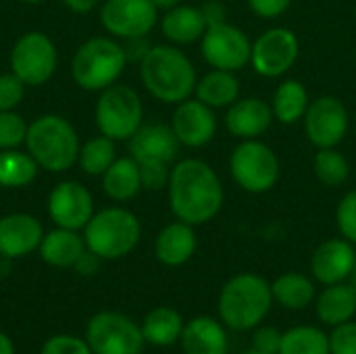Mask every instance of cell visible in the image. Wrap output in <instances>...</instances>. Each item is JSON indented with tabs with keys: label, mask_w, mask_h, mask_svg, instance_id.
Returning a JSON list of instances; mask_svg holds the SVG:
<instances>
[{
	"label": "cell",
	"mask_w": 356,
	"mask_h": 354,
	"mask_svg": "<svg viewBox=\"0 0 356 354\" xmlns=\"http://www.w3.org/2000/svg\"><path fill=\"white\" fill-rule=\"evenodd\" d=\"M240 79L234 71H223V69H211L196 81L194 98L204 102L207 106L221 111L229 108L238 98H240Z\"/></svg>",
	"instance_id": "25"
},
{
	"label": "cell",
	"mask_w": 356,
	"mask_h": 354,
	"mask_svg": "<svg viewBox=\"0 0 356 354\" xmlns=\"http://www.w3.org/2000/svg\"><path fill=\"white\" fill-rule=\"evenodd\" d=\"M115 159H117L115 140L100 134V136H94V138H90L88 142L81 144L77 165L81 167V171L86 175L102 177V173L115 163Z\"/></svg>",
	"instance_id": "32"
},
{
	"label": "cell",
	"mask_w": 356,
	"mask_h": 354,
	"mask_svg": "<svg viewBox=\"0 0 356 354\" xmlns=\"http://www.w3.org/2000/svg\"><path fill=\"white\" fill-rule=\"evenodd\" d=\"M159 25L165 40L173 46H188L200 42L209 27L200 6H192L184 2L177 4L175 8L165 10V15L159 19Z\"/></svg>",
	"instance_id": "22"
},
{
	"label": "cell",
	"mask_w": 356,
	"mask_h": 354,
	"mask_svg": "<svg viewBox=\"0 0 356 354\" xmlns=\"http://www.w3.org/2000/svg\"><path fill=\"white\" fill-rule=\"evenodd\" d=\"M273 305L271 284L257 273H238L229 277L219 292V317L223 325L236 332H248L261 325Z\"/></svg>",
	"instance_id": "4"
},
{
	"label": "cell",
	"mask_w": 356,
	"mask_h": 354,
	"mask_svg": "<svg viewBox=\"0 0 356 354\" xmlns=\"http://www.w3.org/2000/svg\"><path fill=\"white\" fill-rule=\"evenodd\" d=\"M171 127L186 148H204L211 144L219 129L217 111L200 102L198 98H188L179 104H175Z\"/></svg>",
	"instance_id": "16"
},
{
	"label": "cell",
	"mask_w": 356,
	"mask_h": 354,
	"mask_svg": "<svg viewBox=\"0 0 356 354\" xmlns=\"http://www.w3.org/2000/svg\"><path fill=\"white\" fill-rule=\"evenodd\" d=\"M300 56V40L294 29L275 25L252 40L250 67L265 79H280L290 73Z\"/></svg>",
	"instance_id": "10"
},
{
	"label": "cell",
	"mask_w": 356,
	"mask_h": 354,
	"mask_svg": "<svg viewBox=\"0 0 356 354\" xmlns=\"http://www.w3.org/2000/svg\"><path fill=\"white\" fill-rule=\"evenodd\" d=\"M229 175L246 194H267L280 182L282 163L277 152L261 138L240 140L229 154Z\"/></svg>",
	"instance_id": "7"
},
{
	"label": "cell",
	"mask_w": 356,
	"mask_h": 354,
	"mask_svg": "<svg viewBox=\"0 0 356 354\" xmlns=\"http://www.w3.org/2000/svg\"><path fill=\"white\" fill-rule=\"evenodd\" d=\"M29 123L15 111H0V150L25 146Z\"/></svg>",
	"instance_id": "35"
},
{
	"label": "cell",
	"mask_w": 356,
	"mask_h": 354,
	"mask_svg": "<svg viewBox=\"0 0 356 354\" xmlns=\"http://www.w3.org/2000/svg\"><path fill=\"white\" fill-rule=\"evenodd\" d=\"M277 354H330V336L313 325H298L282 336Z\"/></svg>",
	"instance_id": "34"
},
{
	"label": "cell",
	"mask_w": 356,
	"mask_h": 354,
	"mask_svg": "<svg viewBox=\"0 0 356 354\" xmlns=\"http://www.w3.org/2000/svg\"><path fill=\"white\" fill-rule=\"evenodd\" d=\"M200 10L207 19V25H217L227 21V8L221 0H204L200 4Z\"/></svg>",
	"instance_id": "43"
},
{
	"label": "cell",
	"mask_w": 356,
	"mask_h": 354,
	"mask_svg": "<svg viewBox=\"0 0 356 354\" xmlns=\"http://www.w3.org/2000/svg\"><path fill=\"white\" fill-rule=\"evenodd\" d=\"M100 0H63V4L71 10V13H77V15H86V13H92L96 6H98Z\"/></svg>",
	"instance_id": "46"
},
{
	"label": "cell",
	"mask_w": 356,
	"mask_h": 354,
	"mask_svg": "<svg viewBox=\"0 0 356 354\" xmlns=\"http://www.w3.org/2000/svg\"><path fill=\"white\" fill-rule=\"evenodd\" d=\"M94 117L96 127L102 136L115 142H123L142 127L144 102L131 86L117 81L100 92Z\"/></svg>",
	"instance_id": "8"
},
{
	"label": "cell",
	"mask_w": 356,
	"mask_h": 354,
	"mask_svg": "<svg viewBox=\"0 0 356 354\" xmlns=\"http://www.w3.org/2000/svg\"><path fill=\"white\" fill-rule=\"evenodd\" d=\"M142 238V223L136 213L123 207H106L92 215L83 227L86 248L102 261L127 257Z\"/></svg>",
	"instance_id": "6"
},
{
	"label": "cell",
	"mask_w": 356,
	"mask_h": 354,
	"mask_svg": "<svg viewBox=\"0 0 356 354\" xmlns=\"http://www.w3.org/2000/svg\"><path fill=\"white\" fill-rule=\"evenodd\" d=\"M356 250L355 244L340 238H330L319 244L311 257V273L323 286H334L350 280L355 269Z\"/></svg>",
	"instance_id": "18"
},
{
	"label": "cell",
	"mask_w": 356,
	"mask_h": 354,
	"mask_svg": "<svg viewBox=\"0 0 356 354\" xmlns=\"http://www.w3.org/2000/svg\"><path fill=\"white\" fill-rule=\"evenodd\" d=\"M46 211L56 227L75 230V232H83V227L96 213L90 190L73 179L58 182L50 190L46 200Z\"/></svg>",
	"instance_id": "15"
},
{
	"label": "cell",
	"mask_w": 356,
	"mask_h": 354,
	"mask_svg": "<svg viewBox=\"0 0 356 354\" xmlns=\"http://www.w3.org/2000/svg\"><path fill=\"white\" fill-rule=\"evenodd\" d=\"M350 284H353V288L356 290V263H355V269H353V273H350Z\"/></svg>",
	"instance_id": "49"
},
{
	"label": "cell",
	"mask_w": 356,
	"mask_h": 354,
	"mask_svg": "<svg viewBox=\"0 0 356 354\" xmlns=\"http://www.w3.org/2000/svg\"><path fill=\"white\" fill-rule=\"evenodd\" d=\"M181 348L186 354H227V334L213 317H196L184 325Z\"/></svg>",
	"instance_id": "24"
},
{
	"label": "cell",
	"mask_w": 356,
	"mask_h": 354,
	"mask_svg": "<svg viewBox=\"0 0 356 354\" xmlns=\"http://www.w3.org/2000/svg\"><path fill=\"white\" fill-rule=\"evenodd\" d=\"M79 148L81 142L77 129L60 115H42L27 127L25 150L38 167L48 173H65L77 165Z\"/></svg>",
	"instance_id": "3"
},
{
	"label": "cell",
	"mask_w": 356,
	"mask_h": 354,
	"mask_svg": "<svg viewBox=\"0 0 356 354\" xmlns=\"http://www.w3.org/2000/svg\"><path fill=\"white\" fill-rule=\"evenodd\" d=\"M86 342L94 354H140L146 340L142 328L129 317L115 311H102L90 319Z\"/></svg>",
	"instance_id": "12"
},
{
	"label": "cell",
	"mask_w": 356,
	"mask_h": 354,
	"mask_svg": "<svg viewBox=\"0 0 356 354\" xmlns=\"http://www.w3.org/2000/svg\"><path fill=\"white\" fill-rule=\"evenodd\" d=\"M275 121L271 102L246 96L238 98L229 108H225V129L236 140H254L269 131L271 123Z\"/></svg>",
	"instance_id": "19"
},
{
	"label": "cell",
	"mask_w": 356,
	"mask_h": 354,
	"mask_svg": "<svg viewBox=\"0 0 356 354\" xmlns=\"http://www.w3.org/2000/svg\"><path fill=\"white\" fill-rule=\"evenodd\" d=\"M311 104V96L307 86L300 79H284L271 98V111L277 123L282 125H296L302 123L307 108Z\"/></svg>",
	"instance_id": "26"
},
{
	"label": "cell",
	"mask_w": 356,
	"mask_h": 354,
	"mask_svg": "<svg viewBox=\"0 0 356 354\" xmlns=\"http://www.w3.org/2000/svg\"><path fill=\"white\" fill-rule=\"evenodd\" d=\"M127 142L129 156H134L138 163L173 165L181 148L171 123H142V127Z\"/></svg>",
	"instance_id": "17"
},
{
	"label": "cell",
	"mask_w": 356,
	"mask_h": 354,
	"mask_svg": "<svg viewBox=\"0 0 356 354\" xmlns=\"http://www.w3.org/2000/svg\"><path fill=\"white\" fill-rule=\"evenodd\" d=\"M302 127L307 140L317 150L338 148L350 129V113L338 96H319L311 100L302 119Z\"/></svg>",
	"instance_id": "13"
},
{
	"label": "cell",
	"mask_w": 356,
	"mask_h": 354,
	"mask_svg": "<svg viewBox=\"0 0 356 354\" xmlns=\"http://www.w3.org/2000/svg\"><path fill=\"white\" fill-rule=\"evenodd\" d=\"M356 313V290L353 284L342 282L327 286L317 298V317L321 323L336 328L350 321Z\"/></svg>",
	"instance_id": "28"
},
{
	"label": "cell",
	"mask_w": 356,
	"mask_h": 354,
	"mask_svg": "<svg viewBox=\"0 0 356 354\" xmlns=\"http://www.w3.org/2000/svg\"><path fill=\"white\" fill-rule=\"evenodd\" d=\"M125 46L113 35L86 40L71 58V77L86 92H102L119 81L127 67Z\"/></svg>",
	"instance_id": "5"
},
{
	"label": "cell",
	"mask_w": 356,
	"mask_h": 354,
	"mask_svg": "<svg viewBox=\"0 0 356 354\" xmlns=\"http://www.w3.org/2000/svg\"><path fill=\"white\" fill-rule=\"evenodd\" d=\"M248 2V8L261 17V19H277L282 17L294 0H246Z\"/></svg>",
	"instance_id": "42"
},
{
	"label": "cell",
	"mask_w": 356,
	"mask_h": 354,
	"mask_svg": "<svg viewBox=\"0 0 356 354\" xmlns=\"http://www.w3.org/2000/svg\"><path fill=\"white\" fill-rule=\"evenodd\" d=\"M167 194L173 217L194 227L213 221L225 202L219 173L211 163L196 156L173 163Z\"/></svg>",
	"instance_id": "1"
},
{
	"label": "cell",
	"mask_w": 356,
	"mask_h": 354,
	"mask_svg": "<svg viewBox=\"0 0 356 354\" xmlns=\"http://www.w3.org/2000/svg\"><path fill=\"white\" fill-rule=\"evenodd\" d=\"M154 2V6L159 8V10H169V8H175L177 4H181L184 0H152Z\"/></svg>",
	"instance_id": "48"
},
{
	"label": "cell",
	"mask_w": 356,
	"mask_h": 354,
	"mask_svg": "<svg viewBox=\"0 0 356 354\" xmlns=\"http://www.w3.org/2000/svg\"><path fill=\"white\" fill-rule=\"evenodd\" d=\"M25 83L10 71L0 75V111H15L25 98Z\"/></svg>",
	"instance_id": "38"
},
{
	"label": "cell",
	"mask_w": 356,
	"mask_h": 354,
	"mask_svg": "<svg viewBox=\"0 0 356 354\" xmlns=\"http://www.w3.org/2000/svg\"><path fill=\"white\" fill-rule=\"evenodd\" d=\"M38 171L40 167L27 150L21 148L0 150V188L6 190L25 188L35 179Z\"/></svg>",
	"instance_id": "31"
},
{
	"label": "cell",
	"mask_w": 356,
	"mask_h": 354,
	"mask_svg": "<svg viewBox=\"0 0 356 354\" xmlns=\"http://www.w3.org/2000/svg\"><path fill=\"white\" fill-rule=\"evenodd\" d=\"M40 354H94L90 344L75 336H52L44 342Z\"/></svg>",
	"instance_id": "40"
},
{
	"label": "cell",
	"mask_w": 356,
	"mask_h": 354,
	"mask_svg": "<svg viewBox=\"0 0 356 354\" xmlns=\"http://www.w3.org/2000/svg\"><path fill=\"white\" fill-rule=\"evenodd\" d=\"M102 190L115 202H127L142 190L140 165L134 156H117L102 173Z\"/></svg>",
	"instance_id": "27"
},
{
	"label": "cell",
	"mask_w": 356,
	"mask_h": 354,
	"mask_svg": "<svg viewBox=\"0 0 356 354\" xmlns=\"http://www.w3.org/2000/svg\"><path fill=\"white\" fill-rule=\"evenodd\" d=\"M250 35L229 21L209 25L200 40V54L211 69L238 73L240 69L250 65Z\"/></svg>",
	"instance_id": "11"
},
{
	"label": "cell",
	"mask_w": 356,
	"mask_h": 354,
	"mask_svg": "<svg viewBox=\"0 0 356 354\" xmlns=\"http://www.w3.org/2000/svg\"><path fill=\"white\" fill-rule=\"evenodd\" d=\"M100 257H96L94 252H90L88 248H86V252L77 259V263L73 265V269L79 273V275H94L98 269H100Z\"/></svg>",
	"instance_id": "44"
},
{
	"label": "cell",
	"mask_w": 356,
	"mask_h": 354,
	"mask_svg": "<svg viewBox=\"0 0 356 354\" xmlns=\"http://www.w3.org/2000/svg\"><path fill=\"white\" fill-rule=\"evenodd\" d=\"M198 248V236L194 225L175 219L165 225L154 240V255L159 263L165 267H181L186 265Z\"/></svg>",
	"instance_id": "21"
},
{
	"label": "cell",
	"mask_w": 356,
	"mask_h": 354,
	"mask_svg": "<svg viewBox=\"0 0 356 354\" xmlns=\"http://www.w3.org/2000/svg\"><path fill=\"white\" fill-rule=\"evenodd\" d=\"M21 2H27V4H42L44 0H21Z\"/></svg>",
	"instance_id": "50"
},
{
	"label": "cell",
	"mask_w": 356,
	"mask_h": 354,
	"mask_svg": "<svg viewBox=\"0 0 356 354\" xmlns=\"http://www.w3.org/2000/svg\"><path fill=\"white\" fill-rule=\"evenodd\" d=\"M140 79L154 100L163 104H179L194 96L198 73L179 46L156 44L150 46L140 61Z\"/></svg>",
	"instance_id": "2"
},
{
	"label": "cell",
	"mask_w": 356,
	"mask_h": 354,
	"mask_svg": "<svg viewBox=\"0 0 356 354\" xmlns=\"http://www.w3.org/2000/svg\"><path fill=\"white\" fill-rule=\"evenodd\" d=\"M38 252L42 261L50 267L73 269L77 259L86 252V240L75 230L54 227L44 234Z\"/></svg>",
	"instance_id": "23"
},
{
	"label": "cell",
	"mask_w": 356,
	"mask_h": 354,
	"mask_svg": "<svg viewBox=\"0 0 356 354\" xmlns=\"http://www.w3.org/2000/svg\"><path fill=\"white\" fill-rule=\"evenodd\" d=\"M313 173L325 188H340L350 177V163L338 148H319L313 159Z\"/></svg>",
	"instance_id": "33"
},
{
	"label": "cell",
	"mask_w": 356,
	"mask_h": 354,
	"mask_svg": "<svg viewBox=\"0 0 356 354\" xmlns=\"http://www.w3.org/2000/svg\"><path fill=\"white\" fill-rule=\"evenodd\" d=\"M184 319L181 315L171 307H156L152 309L142 323V336L152 346H171L181 338L184 332Z\"/></svg>",
	"instance_id": "29"
},
{
	"label": "cell",
	"mask_w": 356,
	"mask_h": 354,
	"mask_svg": "<svg viewBox=\"0 0 356 354\" xmlns=\"http://www.w3.org/2000/svg\"><path fill=\"white\" fill-rule=\"evenodd\" d=\"M0 354H15V346L6 334L0 332Z\"/></svg>",
	"instance_id": "47"
},
{
	"label": "cell",
	"mask_w": 356,
	"mask_h": 354,
	"mask_svg": "<svg viewBox=\"0 0 356 354\" xmlns=\"http://www.w3.org/2000/svg\"><path fill=\"white\" fill-rule=\"evenodd\" d=\"M44 227L29 213H8L0 217V257L21 259L40 248Z\"/></svg>",
	"instance_id": "20"
},
{
	"label": "cell",
	"mask_w": 356,
	"mask_h": 354,
	"mask_svg": "<svg viewBox=\"0 0 356 354\" xmlns=\"http://www.w3.org/2000/svg\"><path fill=\"white\" fill-rule=\"evenodd\" d=\"M159 8L152 0H104L100 4V23L117 40L146 38L159 23Z\"/></svg>",
	"instance_id": "14"
},
{
	"label": "cell",
	"mask_w": 356,
	"mask_h": 354,
	"mask_svg": "<svg viewBox=\"0 0 356 354\" xmlns=\"http://www.w3.org/2000/svg\"><path fill=\"white\" fill-rule=\"evenodd\" d=\"M138 165H140L142 190H148V192L167 190L173 165H167V163H138Z\"/></svg>",
	"instance_id": "37"
},
{
	"label": "cell",
	"mask_w": 356,
	"mask_h": 354,
	"mask_svg": "<svg viewBox=\"0 0 356 354\" xmlns=\"http://www.w3.org/2000/svg\"><path fill=\"white\" fill-rule=\"evenodd\" d=\"M125 52H127V61H136L140 63L144 58V54L148 52L150 44L146 42V38H134V40H125Z\"/></svg>",
	"instance_id": "45"
},
{
	"label": "cell",
	"mask_w": 356,
	"mask_h": 354,
	"mask_svg": "<svg viewBox=\"0 0 356 354\" xmlns=\"http://www.w3.org/2000/svg\"><path fill=\"white\" fill-rule=\"evenodd\" d=\"M10 71L31 88L44 86L52 79L58 67V50L44 31H25L15 42L10 56Z\"/></svg>",
	"instance_id": "9"
},
{
	"label": "cell",
	"mask_w": 356,
	"mask_h": 354,
	"mask_svg": "<svg viewBox=\"0 0 356 354\" xmlns=\"http://www.w3.org/2000/svg\"><path fill=\"white\" fill-rule=\"evenodd\" d=\"M246 354H265V353H259V351H254V348H252V351H248Z\"/></svg>",
	"instance_id": "51"
},
{
	"label": "cell",
	"mask_w": 356,
	"mask_h": 354,
	"mask_svg": "<svg viewBox=\"0 0 356 354\" xmlns=\"http://www.w3.org/2000/svg\"><path fill=\"white\" fill-rule=\"evenodd\" d=\"M282 332L275 328H259L252 336V348L259 353L265 354H277L280 353V344H282Z\"/></svg>",
	"instance_id": "41"
},
{
	"label": "cell",
	"mask_w": 356,
	"mask_h": 354,
	"mask_svg": "<svg viewBox=\"0 0 356 354\" xmlns=\"http://www.w3.org/2000/svg\"><path fill=\"white\" fill-rule=\"evenodd\" d=\"M273 300H277L284 309L290 311H302L315 300V284L311 277L298 271H290L280 275L271 284Z\"/></svg>",
	"instance_id": "30"
},
{
	"label": "cell",
	"mask_w": 356,
	"mask_h": 354,
	"mask_svg": "<svg viewBox=\"0 0 356 354\" xmlns=\"http://www.w3.org/2000/svg\"><path fill=\"white\" fill-rule=\"evenodd\" d=\"M330 354H356V323L336 325L330 336Z\"/></svg>",
	"instance_id": "39"
},
{
	"label": "cell",
	"mask_w": 356,
	"mask_h": 354,
	"mask_svg": "<svg viewBox=\"0 0 356 354\" xmlns=\"http://www.w3.org/2000/svg\"><path fill=\"white\" fill-rule=\"evenodd\" d=\"M336 225L344 240L356 246V190L346 192L336 209Z\"/></svg>",
	"instance_id": "36"
}]
</instances>
